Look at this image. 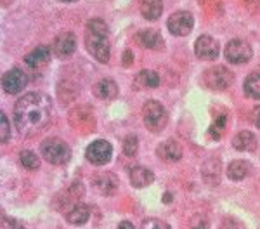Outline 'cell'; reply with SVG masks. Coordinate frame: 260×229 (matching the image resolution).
Returning <instances> with one entry per match:
<instances>
[{"instance_id": "obj_1", "label": "cell", "mask_w": 260, "mask_h": 229, "mask_svg": "<svg viewBox=\"0 0 260 229\" xmlns=\"http://www.w3.org/2000/svg\"><path fill=\"white\" fill-rule=\"evenodd\" d=\"M52 101L44 92H28L14 104V125L19 134L31 137L44 130L50 122Z\"/></svg>"}, {"instance_id": "obj_28", "label": "cell", "mask_w": 260, "mask_h": 229, "mask_svg": "<svg viewBox=\"0 0 260 229\" xmlns=\"http://www.w3.org/2000/svg\"><path fill=\"white\" fill-rule=\"evenodd\" d=\"M11 137V128H9V122H7L6 113H0V141L2 143H7Z\"/></svg>"}, {"instance_id": "obj_31", "label": "cell", "mask_w": 260, "mask_h": 229, "mask_svg": "<svg viewBox=\"0 0 260 229\" xmlns=\"http://www.w3.org/2000/svg\"><path fill=\"white\" fill-rule=\"evenodd\" d=\"M220 229H240V222L233 217H225L224 220H222Z\"/></svg>"}, {"instance_id": "obj_2", "label": "cell", "mask_w": 260, "mask_h": 229, "mask_svg": "<svg viewBox=\"0 0 260 229\" xmlns=\"http://www.w3.org/2000/svg\"><path fill=\"white\" fill-rule=\"evenodd\" d=\"M85 45L90 56L99 62L110 61V40H108V24L103 19H92L87 23Z\"/></svg>"}, {"instance_id": "obj_25", "label": "cell", "mask_w": 260, "mask_h": 229, "mask_svg": "<svg viewBox=\"0 0 260 229\" xmlns=\"http://www.w3.org/2000/svg\"><path fill=\"white\" fill-rule=\"evenodd\" d=\"M210 174L213 176V182H215V186H217V184H219V181H220V161L219 160H208L207 163L203 165L205 181L210 177Z\"/></svg>"}, {"instance_id": "obj_13", "label": "cell", "mask_w": 260, "mask_h": 229, "mask_svg": "<svg viewBox=\"0 0 260 229\" xmlns=\"http://www.w3.org/2000/svg\"><path fill=\"white\" fill-rule=\"evenodd\" d=\"M156 155L160 156L163 161H167V163H174V161H179L180 158H182V148H180V144L177 141L169 139L158 146Z\"/></svg>"}, {"instance_id": "obj_19", "label": "cell", "mask_w": 260, "mask_h": 229, "mask_svg": "<svg viewBox=\"0 0 260 229\" xmlns=\"http://www.w3.org/2000/svg\"><path fill=\"white\" fill-rule=\"evenodd\" d=\"M90 217V208L85 205V203H77L75 207H71L68 212H66V219H68L70 224H75V226H82L85 224Z\"/></svg>"}, {"instance_id": "obj_24", "label": "cell", "mask_w": 260, "mask_h": 229, "mask_svg": "<svg viewBox=\"0 0 260 229\" xmlns=\"http://www.w3.org/2000/svg\"><path fill=\"white\" fill-rule=\"evenodd\" d=\"M245 94L251 99H260V73H251L246 77Z\"/></svg>"}, {"instance_id": "obj_18", "label": "cell", "mask_w": 260, "mask_h": 229, "mask_svg": "<svg viewBox=\"0 0 260 229\" xmlns=\"http://www.w3.org/2000/svg\"><path fill=\"white\" fill-rule=\"evenodd\" d=\"M154 181V174L146 167H134L130 170V182L134 187H146Z\"/></svg>"}, {"instance_id": "obj_14", "label": "cell", "mask_w": 260, "mask_h": 229, "mask_svg": "<svg viewBox=\"0 0 260 229\" xmlns=\"http://www.w3.org/2000/svg\"><path fill=\"white\" fill-rule=\"evenodd\" d=\"M136 42L141 45V47L153 49V51H160V49H163V45H165L163 37L156 30H142V31H139L136 35Z\"/></svg>"}, {"instance_id": "obj_8", "label": "cell", "mask_w": 260, "mask_h": 229, "mask_svg": "<svg viewBox=\"0 0 260 229\" xmlns=\"http://www.w3.org/2000/svg\"><path fill=\"white\" fill-rule=\"evenodd\" d=\"M111 155H113V146L104 139L94 141L85 151L87 160L94 165H106L111 160Z\"/></svg>"}, {"instance_id": "obj_7", "label": "cell", "mask_w": 260, "mask_h": 229, "mask_svg": "<svg viewBox=\"0 0 260 229\" xmlns=\"http://www.w3.org/2000/svg\"><path fill=\"white\" fill-rule=\"evenodd\" d=\"M225 59H228L231 64H245L251 59V47L246 44L245 40L234 39L231 40L228 45H225Z\"/></svg>"}, {"instance_id": "obj_21", "label": "cell", "mask_w": 260, "mask_h": 229, "mask_svg": "<svg viewBox=\"0 0 260 229\" xmlns=\"http://www.w3.org/2000/svg\"><path fill=\"white\" fill-rule=\"evenodd\" d=\"M134 85H136V89H154V87L160 85V77H158L156 72L142 70V72L137 73Z\"/></svg>"}, {"instance_id": "obj_20", "label": "cell", "mask_w": 260, "mask_h": 229, "mask_svg": "<svg viewBox=\"0 0 260 229\" xmlns=\"http://www.w3.org/2000/svg\"><path fill=\"white\" fill-rule=\"evenodd\" d=\"M250 172H251V165L245 160H234L228 167V177L231 181H243V179L250 176Z\"/></svg>"}, {"instance_id": "obj_15", "label": "cell", "mask_w": 260, "mask_h": 229, "mask_svg": "<svg viewBox=\"0 0 260 229\" xmlns=\"http://www.w3.org/2000/svg\"><path fill=\"white\" fill-rule=\"evenodd\" d=\"M49 61H50V51H49L47 45H39L35 51H31L26 57H24V62L33 70L44 68L45 64H49Z\"/></svg>"}, {"instance_id": "obj_30", "label": "cell", "mask_w": 260, "mask_h": 229, "mask_svg": "<svg viewBox=\"0 0 260 229\" xmlns=\"http://www.w3.org/2000/svg\"><path fill=\"white\" fill-rule=\"evenodd\" d=\"M0 229H24L23 224L19 220L7 217V215H2V220H0Z\"/></svg>"}, {"instance_id": "obj_9", "label": "cell", "mask_w": 260, "mask_h": 229, "mask_svg": "<svg viewBox=\"0 0 260 229\" xmlns=\"http://www.w3.org/2000/svg\"><path fill=\"white\" fill-rule=\"evenodd\" d=\"M28 83V75L19 68L9 70L2 78V87L7 94H18L26 87Z\"/></svg>"}, {"instance_id": "obj_17", "label": "cell", "mask_w": 260, "mask_h": 229, "mask_svg": "<svg viewBox=\"0 0 260 229\" xmlns=\"http://www.w3.org/2000/svg\"><path fill=\"white\" fill-rule=\"evenodd\" d=\"M94 94L101 99L111 101V99H116V95H118V85L111 78H103L94 85Z\"/></svg>"}, {"instance_id": "obj_23", "label": "cell", "mask_w": 260, "mask_h": 229, "mask_svg": "<svg viewBox=\"0 0 260 229\" xmlns=\"http://www.w3.org/2000/svg\"><path fill=\"white\" fill-rule=\"evenodd\" d=\"M225 125H228V113L217 115L215 120H213V123L210 125V128H208V137H210V139H215V141L220 139L225 130Z\"/></svg>"}, {"instance_id": "obj_35", "label": "cell", "mask_w": 260, "mask_h": 229, "mask_svg": "<svg viewBox=\"0 0 260 229\" xmlns=\"http://www.w3.org/2000/svg\"><path fill=\"white\" fill-rule=\"evenodd\" d=\"M118 229H136L132 226V222H128V220H123V222H120Z\"/></svg>"}, {"instance_id": "obj_29", "label": "cell", "mask_w": 260, "mask_h": 229, "mask_svg": "<svg viewBox=\"0 0 260 229\" xmlns=\"http://www.w3.org/2000/svg\"><path fill=\"white\" fill-rule=\"evenodd\" d=\"M141 229H170V226L165 222V220L151 217V219H146L144 222H142Z\"/></svg>"}, {"instance_id": "obj_27", "label": "cell", "mask_w": 260, "mask_h": 229, "mask_svg": "<svg viewBox=\"0 0 260 229\" xmlns=\"http://www.w3.org/2000/svg\"><path fill=\"white\" fill-rule=\"evenodd\" d=\"M137 148H139V141H137V136H127L123 139V153L127 156H136Z\"/></svg>"}, {"instance_id": "obj_5", "label": "cell", "mask_w": 260, "mask_h": 229, "mask_svg": "<svg viewBox=\"0 0 260 229\" xmlns=\"http://www.w3.org/2000/svg\"><path fill=\"white\" fill-rule=\"evenodd\" d=\"M234 75L225 66H213L203 73V83L212 90H225L233 83Z\"/></svg>"}, {"instance_id": "obj_34", "label": "cell", "mask_w": 260, "mask_h": 229, "mask_svg": "<svg viewBox=\"0 0 260 229\" xmlns=\"http://www.w3.org/2000/svg\"><path fill=\"white\" fill-rule=\"evenodd\" d=\"M132 59H134L132 51H125V52H123V66H128L130 62H132Z\"/></svg>"}, {"instance_id": "obj_16", "label": "cell", "mask_w": 260, "mask_h": 229, "mask_svg": "<svg viewBox=\"0 0 260 229\" xmlns=\"http://www.w3.org/2000/svg\"><path fill=\"white\" fill-rule=\"evenodd\" d=\"M233 146L238 149V151H243V153L255 151V149H257V137L248 130L238 132L233 139Z\"/></svg>"}, {"instance_id": "obj_22", "label": "cell", "mask_w": 260, "mask_h": 229, "mask_svg": "<svg viewBox=\"0 0 260 229\" xmlns=\"http://www.w3.org/2000/svg\"><path fill=\"white\" fill-rule=\"evenodd\" d=\"M163 12V4L161 0H142L141 4V14L144 16L146 19L154 21L161 16Z\"/></svg>"}, {"instance_id": "obj_37", "label": "cell", "mask_w": 260, "mask_h": 229, "mask_svg": "<svg viewBox=\"0 0 260 229\" xmlns=\"http://www.w3.org/2000/svg\"><path fill=\"white\" fill-rule=\"evenodd\" d=\"M61 2H77V0H61Z\"/></svg>"}, {"instance_id": "obj_6", "label": "cell", "mask_w": 260, "mask_h": 229, "mask_svg": "<svg viewBox=\"0 0 260 229\" xmlns=\"http://www.w3.org/2000/svg\"><path fill=\"white\" fill-rule=\"evenodd\" d=\"M167 26H169L172 35L186 37V35H189L192 26H194V18H192V14L187 11H177L169 18Z\"/></svg>"}, {"instance_id": "obj_11", "label": "cell", "mask_w": 260, "mask_h": 229, "mask_svg": "<svg viewBox=\"0 0 260 229\" xmlns=\"http://www.w3.org/2000/svg\"><path fill=\"white\" fill-rule=\"evenodd\" d=\"M77 49V37L73 35L71 31H62L56 37L52 44V51L56 56L59 57H68L75 52Z\"/></svg>"}, {"instance_id": "obj_26", "label": "cell", "mask_w": 260, "mask_h": 229, "mask_svg": "<svg viewBox=\"0 0 260 229\" xmlns=\"http://www.w3.org/2000/svg\"><path fill=\"white\" fill-rule=\"evenodd\" d=\"M19 161L26 170H37L40 167V158L37 156L33 151H28V149H26V151H21Z\"/></svg>"}, {"instance_id": "obj_33", "label": "cell", "mask_w": 260, "mask_h": 229, "mask_svg": "<svg viewBox=\"0 0 260 229\" xmlns=\"http://www.w3.org/2000/svg\"><path fill=\"white\" fill-rule=\"evenodd\" d=\"M251 122H253L260 128V106L251 110Z\"/></svg>"}, {"instance_id": "obj_3", "label": "cell", "mask_w": 260, "mask_h": 229, "mask_svg": "<svg viewBox=\"0 0 260 229\" xmlns=\"http://www.w3.org/2000/svg\"><path fill=\"white\" fill-rule=\"evenodd\" d=\"M40 151H42V156L52 165H64L71 156L70 146L62 139H57V137H49V139H45L44 143L40 144Z\"/></svg>"}, {"instance_id": "obj_38", "label": "cell", "mask_w": 260, "mask_h": 229, "mask_svg": "<svg viewBox=\"0 0 260 229\" xmlns=\"http://www.w3.org/2000/svg\"><path fill=\"white\" fill-rule=\"evenodd\" d=\"M7 2H9V0H2V4H4V6H7Z\"/></svg>"}, {"instance_id": "obj_12", "label": "cell", "mask_w": 260, "mask_h": 229, "mask_svg": "<svg viewBox=\"0 0 260 229\" xmlns=\"http://www.w3.org/2000/svg\"><path fill=\"white\" fill-rule=\"evenodd\" d=\"M118 184H120L118 177L111 172H104V174H99V176L94 177V187L101 194H104V197L115 194L116 189H118Z\"/></svg>"}, {"instance_id": "obj_36", "label": "cell", "mask_w": 260, "mask_h": 229, "mask_svg": "<svg viewBox=\"0 0 260 229\" xmlns=\"http://www.w3.org/2000/svg\"><path fill=\"white\" fill-rule=\"evenodd\" d=\"M170 200H172V197H170V193H165V202H167V203H169V202H170Z\"/></svg>"}, {"instance_id": "obj_4", "label": "cell", "mask_w": 260, "mask_h": 229, "mask_svg": "<svg viewBox=\"0 0 260 229\" xmlns=\"http://www.w3.org/2000/svg\"><path fill=\"white\" fill-rule=\"evenodd\" d=\"M142 118H144L146 127L151 132H161L165 128L167 122H169L167 110L158 101H154V99L146 101V104L142 106Z\"/></svg>"}, {"instance_id": "obj_10", "label": "cell", "mask_w": 260, "mask_h": 229, "mask_svg": "<svg viewBox=\"0 0 260 229\" xmlns=\"http://www.w3.org/2000/svg\"><path fill=\"white\" fill-rule=\"evenodd\" d=\"M220 49H219V44L217 40H213L212 37L208 35H203L196 40L194 44V54L200 57V59H205V61H210V59H215L219 56Z\"/></svg>"}, {"instance_id": "obj_32", "label": "cell", "mask_w": 260, "mask_h": 229, "mask_svg": "<svg viewBox=\"0 0 260 229\" xmlns=\"http://www.w3.org/2000/svg\"><path fill=\"white\" fill-rule=\"evenodd\" d=\"M191 229H210V227H208V222L203 217H196L192 220Z\"/></svg>"}]
</instances>
